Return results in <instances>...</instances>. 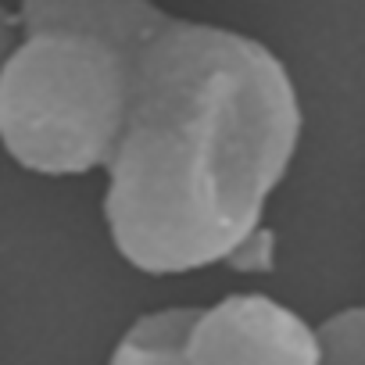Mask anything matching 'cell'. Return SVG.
I'll return each mask as SVG.
<instances>
[{"instance_id": "cell-1", "label": "cell", "mask_w": 365, "mask_h": 365, "mask_svg": "<svg viewBox=\"0 0 365 365\" xmlns=\"http://www.w3.org/2000/svg\"><path fill=\"white\" fill-rule=\"evenodd\" d=\"M19 22H79L129 65V108L104 165V222L140 272L179 276L265 226L301 140L287 65L255 36L154 0H22Z\"/></svg>"}, {"instance_id": "cell-2", "label": "cell", "mask_w": 365, "mask_h": 365, "mask_svg": "<svg viewBox=\"0 0 365 365\" xmlns=\"http://www.w3.org/2000/svg\"><path fill=\"white\" fill-rule=\"evenodd\" d=\"M129 108L122 47L79 22H22L0 68V143L29 172L104 168Z\"/></svg>"}, {"instance_id": "cell-3", "label": "cell", "mask_w": 365, "mask_h": 365, "mask_svg": "<svg viewBox=\"0 0 365 365\" xmlns=\"http://www.w3.org/2000/svg\"><path fill=\"white\" fill-rule=\"evenodd\" d=\"M182 358L187 365H319V336L269 294H230L194 308Z\"/></svg>"}, {"instance_id": "cell-4", "label": "cell", "mask_w": 365, "mask_h": 365, "mask_svg": "<svg viewBox=\"0 0 365 365\" xmlns=\"http://www.w3.org/2000/svg\"><path fill=\"white\" fill-rule=\"evenodd\" d=\"M194 319V308H158L140 315L115 344L108 365H187L182 336Z\"/></svg>"}, {"instance_id": "cell-5", "label": "cell", "mask_w": 365, "mask_h": 365, "mask_svg": "<svg viewBox=\"0 0 365 365\" xmlns=\"http://www.w3.org/2000/svg\"><path fill=\"white\" fill-rule=\"evenodd\" d=\"M319 365H365V304L333 312L315 326Z\"/></svg>"}, {"instance_id": "cell-6", "label": "cell", "mask_w": 365, "mask_h": 365, "mask_svg": "<svg viewBox=\"0 0 365 365\" xmlns=\"http://www.w3.org/2000/svg\"><path fill=\"white\" fill-rule=\"evenodd\" d=\"M230 269L237 272H269L272 269V233L262 226L258 233H251L230 258H226Z\"/></svg>"}, {"instance_id": "cell-7", "label": "cell", "mask_w": 365, "mask_h": 365, "mask_svg": "<svg viewBox=\"0 0 365 365\" xmlns=\"http://www.w3.org/2000/svg\"><path fill=\"white\" fill-rule=\"evenodd\" d=\"M19 33H22L19 11H8L4 4H0V68H4V61H8V54H11V47H15V40H19Z\"/></svg>"}]
</instances>
